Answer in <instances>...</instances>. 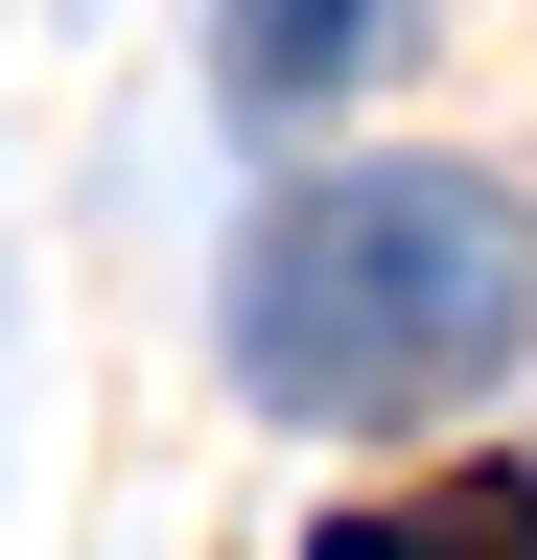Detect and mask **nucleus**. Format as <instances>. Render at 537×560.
I'll list each match as a JSON object with an SVG mask.
<instances>
[{"instance_id": "f257e3e1", "label": "nucleus", "mask_w": 537, "mask_h": 560, "mask_svg": "<svg viewBox=\"0 0 537 560\" xmlns=\"http://www.w3.org/2000/svg\"><path fill=\"white\" fill-rule=\"evenodd\" d=\"M537 327V210L491 164H327L234 234V397L257 420H444Z\"/></svg>"}, {"instance_id": "f03ea898", "label": "nucleus", "mask_w": 537, "mask_h": 560, "mask_svg": "<svg viewBox=\"0 0 537 560\" xmlns=\"http://www.w3.org/2000/svg\"><path fill=\"white\" fill-rule=\"evenodd\" d=\"M374 47H397V0H234V24H211L234 117H304V94H351Z\"/></svg>"}, {"instance_id": "7ed1b4c3", "label": "nucleus", "mask_w": 537, "mask_h": 560, "mask_svg": "<svg viewBox=\"0 0 537 560\" xmlns=\"http://www.w3.org/2000/svg\"><path fill=\"white\" fill-rule=\"evenodd\" d=\"M421 560H537V467H467L444 514H421Z\"/></svg>"}, {"instance_id": "20e7f679", "label": "nucleus", "mask_w": 537, "mask_h": 560, "mask_svg": "<svg viewBox=\"0 0 537 560\" xmlns=\"http://www.w3.org/2000/svg\"><path fill=\"white\" fill-rule=\"evenodd\" d=\"M304 560H421V514H327V537H304Z\"/></svg>"}]
</instances>
